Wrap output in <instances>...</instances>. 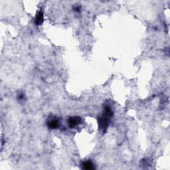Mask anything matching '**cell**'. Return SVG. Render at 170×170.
<instances>
[{"label": "cell", "instance_id": "5", "mask_svg": "<svg viewBox=\"0 0 170 170\" xmlns=\"http://www.w3.org/2000/svg\"><path fill=\"white\" fill-rule=\"evenodd\" d=\"M82 168H83V169L92 170L94 169V166L93 163L91 161H86L82 163Z\"/></svg>", "mask_w": 170, "mask_h": 170}, {"label": "cell", "instance_id": "2", "mask_svg": "<svg viewBox=\"0 0 170 170\" xmlns=\"http://www.w3.org/2000/svg\"><path fill=\"white\" fill-rule=\"evenodd\" d=\"M82 122V119L80 116H72L69 118L67 120L68 126L69 128H74L78 126Z\"/></svg>", "mask_w": 170, "mask_h": 170}, {"label": "cell", "instance_id": "4", "mask_svg": "<svg viewBox=\"0 0 170 170\" xmlns=\"http://www.w3.org/2000/svg\"><path fill=\"white\" fill-rule=\"evenodd\" d=\"M44 20V16H43V12L42 11H39L37 12L36 15L35 19V23L37 26H40L43 23Z\"/></svg>", "mask_w": 170, "mask_h": 170}, {"label": "cell", "instance_id": "1", "mask_svg": "<svg viewBox=\"0 0 170 170\" xmlns=\"http://www.w3.org/2000/svg\"><path fill=\"white\" fill-rule=\"evenodd\" d=\"M113 116V112L111 107L109 105H106L104 108V111L102 114L99 116L98 124L100 130L103 133H106L108 128L110 121Z\"/></svg>", "mask_w": 170, "mask_h": 170}, {"label": "cell", "instance_id": "3", "mask_svg": "<svg viewBox=\"0 0 170 170\" xmlns=\"http://www.w3.org/2000/svg\"><path fill=\"white\" fill-rule=\"evenodd\" d=\"M60 125H61V122L59 118H54L50 119L47 122V126L49 129H51V130H55V129L58 128Z\"/></svg>", "mask_w": 170, "mask_h": 170}, {"label": "cell", "instance_id": "6", "mask_svg": "<svg viewBox=\"0 0 170 170\" xmlns=\"http://www.w3.org/2000/svg\"><path fill=\"white\" fill-rule=\"evenodd\" d=\"M75 11H79L80 10V7L79 6H78V7H77V8H75Z\"/></svg>", "mask_w": 170, "mask_h": 170}]
</instances>
